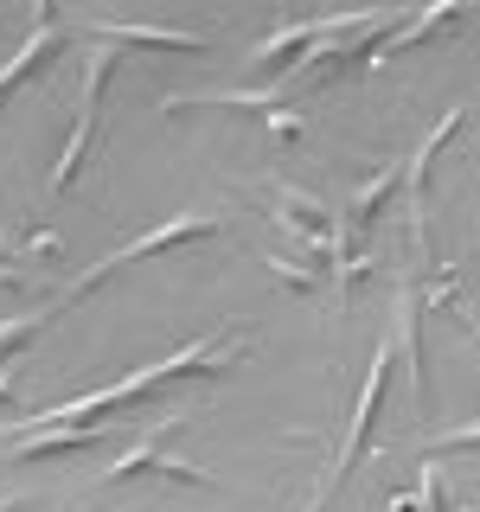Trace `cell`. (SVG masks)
<instances>
[{"mask_svg": "<svg viewBox=\"0 0 480 512\" xmlns=\"http://www.w3.org/2000/svg\"><path fill=\"white\" fill-rule=\"evenodd\" d=\"M218 231V218H199V212H186V218H167V224H154V231H141L135 244H122L116 256H103V263L96 269H84V276H77L71 288H64V295L52 301V308H71L77 295H90V288H103L109 276H116V269H128L135 263V256H154V250H173V244H192V237H212Z\"/></svg>", "mask_w": 480, "mask_h": 512, "instance_id": "6da1fadb", "label": "cell"}, {"mask_svg": "<svg viewBox=\"0 0 480 512\" xmlns=\"http://www.w3.org/2000/svg\"><path fill=\"white\" fill-rule=\"evenodd\" d=\"M384 378H391V340H384L372 352V372H365V391H359V404H352V423H346V436H340V455L327 461V474H320V487H314V500L308 512H320L333 500V487L352 474V461H359V448H365V429H372V416H378V397H384Z\"/></svg>", "mask_w": 480, "mask_h": 512, "instance_id": "7a4b0ae2", "label": "cell"}, {"mask_svg": "<svg viewBox=\"0 0 480 512\" xmlns=\"http://www.w3.org/2000/svg\"><path fill=\"white\" fill-rule=\"evenodd\" d=\"M116 58H122L116 45L96 39V58H90V77H84V103H77V128H71V141H64V154H58V167H52V192L71 186V173L84 167L90 135H96V109H103V90H109V71H116Z\"/></svg>", "mask_w": 480, "mask_h": 512, "instance_id": "3957f363", "label": "cell"}, {"mask_svg": "<svg viewBox=\"0 0 480 512\" xmlns=\"http://www.w3.org/2000/svg\"><path fill=\"white\" fill-rule=\"evenodd\" d=\"M90 32H96V39H109V45H167V52H205L199 32H180V26H103V20H96Z\"/></svg>", "mask_w": 480, "mask_h": 512, "instance_id": "277c9868", "label": "cell"}, {"mask_svg": "<svg viewBox=\"0 0 480 512\" xmlns=\"http://www.w3.org/2000/svg\"><path fill=\"white\" fill-rule=\"evenodd\" d=\"M58 39H64V32L52 26V20H39V26H32L26 32V45H20V52H13L7 64H0V90H13V84H20V77L32 71V64H39L45 52H58Z\"/></svg>", "mask_w": 480, "mask_h": 512, "instance_id": "5b68a950", "label": "cell"}, {"mask_svg": "<svg viewBox=\"0 0 480 512\" xmlns=\"http://www.w3.org/2000/svg\"><path fill=\"white\" fill-rule=\"evenodd\" d=\"M416 308H423V295L404 282V288H397V346H404V359H410V391H423V359H416Z\"/></svg>", "mask_w": 480, "mask_h": 512, "instance_id": "8992f818", "label": "cell"}, {"mask_svg": "<svg viewBox=\"0 0 480 512\" xmlns=\"http://www.w3.org/2000/svg\"><path fill=\"white\" fill-rule=\"evenodd\" d=\"M397 186H404V167H384V173H378V180L365 186V192H352V212H346L340 231H365V218L378 212V199H384V192H397Z\"/></svg>", "mask_w": 480, "mask_h": 512, "instance_id": "52a82bcc", "label": "cell"}, {"mask_svg": "<svg viewBox=\"0 0 480 512\" xmlns=\"http://www.w3.org/2000/svg\"><path fill=\"white\" fill-rule=\"evenodd\" d=\"M135 468H154V436H141V442L128 448L122 461H109V468H103V487H116V480H128Z\"/></svg>", "mask_w": 480, "mask_h": 512, "instance_id": "ba28073f", "label": "cell"}, {"mask_svg": "<svg viewBox=\"0 0 480 512\" xmlns=\"http://www.w3.org/2000/svg\"><path fill=\"white\" fill-rule=\"evenodd\" d=\"M397 512H455V506L442 500V474L429 468V474H423V493H416V506H410V500H397Z\"/></svg>", "mask_w": 480, "mask_h": 512, "instance_id": "9c48e42d", "label": "cell"}, {"mask_svg": "<svg viewBox=\"0 0 480 512\" xmlns=\"http://www.w3.org/2000/svg\"><path fill=\"white\" fill-rule=\"evenodd\" d=\"M461 442H480V423H474V429H455V436H442L436 448H461Z\"/></svg>", "mask_w": 480, "mask_h": 512, "instance_id": "30bf717a", "label": "cell"}, {"mask_svg": "<svg viewBox=\"0 0 480 512\" xmlns=\"http://www.w3.org/2000/svg\"><path fill=\"white\" fill-rule=\"evenodd\" d=\"M26 500V493H0V512H13V506H20Z\"/></svg>", "mask_w": 480, "mask_h": 512, "instance_id": "8fae6325", "label": "cell"}]
</instances>
